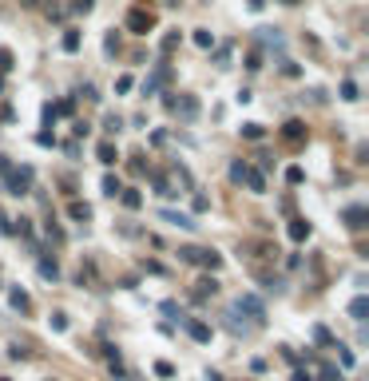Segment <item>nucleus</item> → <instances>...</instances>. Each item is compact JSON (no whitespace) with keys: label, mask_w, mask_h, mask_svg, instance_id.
Instances as JSON below:
<instances>
[{"label":"nucleus","mask_w":369,"mask_h":381,"mask_svg":"<svg viewBox=\"0 0 369 381\" xmlns=\"http://www.w3.org/2000/svg\"><path fill=\"white\" fill-rule=\"evenodd\" d=\"M68 214H72L75 223H88V218H91V207H88V203H68Z\"/></svg>","instance_id":"16"},{"label":"nucleus","mask_w":369,"mask_h":381,"mask_svg":"<svg viewBox=\"0 0 369 381\" xmlns=\"http://www.w3.org/2000/svg\"><path fill=\"white\" fill-rule=\"evenodd\" d=\"M238 310H246V314H250V318L258 322V326H262V318H266V306L258 302L254 294H242V298H238Z\"/></svg>","instance_id":"4"},{"label":"nucleus","mask_w":369,"mask_h":381,"mask_svg":"<svg viewBox=\"0 0 369 381\" xmlns=\"http://www.w3.org/2000/svg\"><path fill=\"white\" fill-rule=\"evenodd\" d=\"M246 183H250L254 195H262L266 191V179H262V171H246Z\"/></svg>","instance_id":"19"},{"label":"nucleus","mask_w":369,"mask_h":381,"mask_svg":"<svg viewBox=\"0 0 369 381\" xmlns=\"http://www.w3.org/2000/svg\"><path fill=\"white\" fill-rule=\"evenodd\" d=\"M175 44H179V32H167V36H163V56H171V52H175Z\"/></svg>","instance_id":"23"},{"label":"nucleus","mask_w":369,"mask_h":381,"mask_svg":"<svg viewBox=\"0 0 369 381\" xmlns=\"http://www.w3.org/2000/svg\"><path fill=\"white\" fill-rule=\"evenodd\" d=\"M290 238H294V243H306V238H310V223H306V218H294V223H290Z\"/></svg>","instance_id":"11"},{"label":"nucleus","mask_w":369,"mask_h":381,"mask_svg":"<svg viewBox=\"0 0 369 381\" xmlns=\"http://www.w3.org/2000/svg\"><path fill=\"white\" fill-rule=\"evenodd\" d=\"M91 4L95 0H72V12H91Z\"/></svg>","instance_id":"32"},{"label":"nucleus","mask_w":369,"mask_h":381,"mask_svg":"<svg viewBox=\"0 0 369 381\" xmlns=\"http://www.w3.org/2000/svg\"><path fill=\"white\" fill-rule=\"evenodd\" d=\"M246 163H230V179H235V183H242V179H246Z\"/></svg>","instance_id":"27"},{"label":"nucleus","mask_w":369,"mask_h":381,"mask_svg":"<svg viewBox=\"0 0 369 381\" xmlns=\"http://www.w3.org/2000/svg\"><path fill=\"white\" fill-rule=\"evenodd\" d=\"M151 24H155V20H151V12H143V8H131V16H127V28H131V32L147 36V32H151Z\"/></svg>","instance_id":"3"},{"label":"nucleus","mask_w":369,"mask_h":381,"mask_svg":"<svg viewBox=\"0 0 369 381\" xmlns=\"http://www.w3.org/2000/svg\"><path fill=\"white\" fill-rule=\"evenodd\" d=\"M32 187V167H20V171H8V195H28Z\"/></svg>","instance_id":"2"},{"label":"nucleus","mask_w":369,"mask_h":381,"mask_svg":"<svg viewBox=\"0 0 369 381\" xmlns=\"http://www.w3.org/2000/svg\"><path fill=\"white\" fill-rule=\"evenodd\" d=\"M119 191H123V183H119L115 175H104V195H111V198H115Z\"/></svg>","instance_id":"21"},{"label":"nucleus","mask_w":369,"mask_h":381,"mask_svg":"<svg viewBox=\"0 0 369 381\" xmlns=\"http://www.w3.org/2000/svg\"><path fill=\"white\" fill-rule=\"evenodd\" d=\"M40 274H44V278H52V282H56V278H60V266H56V262H52V258H44V262H40Z\"/></svg>","instance_id":"22"},{"label":"nucleus","mask_w":369,"mask_h":381,"mask_svg":"<svg viewBox=\"0 0 369 381\" xmlns=\"http://www.w3.org/2000/svg\"><path fill=\"white\" fill-rule=\"evenodd\" d=\"M64 52H80V32H64Z\"/></svg>","instance_id":"24"},{"label":"nucleus","mask_w":369,"mask_h":381,"mask_svg":"<svg viewBox=\"0 0 369 381\" xmlns=\"http://www.w3.org/2000/svg\"><path fill=\"white\" fill-rule=\"evenodd\" d=\"M167 79H171V68H167V64H159V72L143 79V95H155V92H159V84H167Z\"/></svg>","instance_id":"5"},{"label":"nucleus","mask_w":369,"mask_h":381,"mask_svg":"<svg viewBox=\"0 0 369 381\" xmlns=\"http://www.w3.org/2000/svg\"><path fill=\"white\" fill-rule=\"evenodd\" d=\"M131 84H135L131 76H119V79H115V92H119V95H123V92H131Z\"/></svg>","instance_id":"30"},{"label":"nucleus","mask_w":369,"mask_h":381,"mask_svg":"<svg viewBox=\"0 0 369 381\" xmlns=\"http://www.w3.org/2000/svg\"><path fill=\"white\" fill-rule=\"evenodd\" d=\"M95 155H100V163H104V167H111V163L119 159V151H115V143H111V139H104V143L95 147Z\"/></svg>","instance_id":"9"},{"label":"nucleus","mask_w":369,"mask_h":381,"mask_svg":"<svg viewBox=\"0 0 369 381\" xmlns=\"http://www.w3.org/2000/svg\"><path fill=\"white\" fill-rule=\"evenodd\" d=\"M119 127H123V119H119L115 111H107V115H104V131H107V135H119Z\"/></svg>","instance_id":"20"},{"label":"nucleus","mask_w":369,"mask_h":381,"mask_svg":"<svg viewBox=\"0 0 369 381\" xmlns=\"http://www.w3.org/2000/svg\"><path fill=\"white\" fill-rule=\"evenodd\" d=\"M187 334H191L195 337V342H210V326H207V322H187Z\"/></svg>","instance_id":"10"},{"label":"nucleus","mask_w":369,"mask_h":381,"mask_svg":"<svg viewBox=\"0 0 369 381\" xmlns=\"http://www.w3.org/2000/svg\"><path fill=\"white\" fill-rule=\"evenodd\" d=\"M282 135L290 139V143H298V139L306 135V127H302V123H298V119H290V123H286V131H282Z\"/></svg>","instance_id":"18"},{"label":"nucleus","mask_w":369,"mask_h":381,"mask_svg":"<svg viewBox=\"0 0 369 381\" xmlns=\"http://www.w3.org/2000/svg\"><path fill=\"white\" fill-rule=\"evenodd\" d=\"M195 44H199V48H210V44H215V36H210L207 28H199V32H195Z\"/></svg>","instance_id":"26"},{"label":"nucleus","mask_w":369,"mask_h":381,"mask_svg":"<svg viewBox=\"0 0 369 381\" xmlns=\"http://www.w3.org/2000/svg\"><path fill=\"white\" fill-rule=\"evenodd\" d=\"M365 218H369L365 207H349V211H345V227H349V230H361V227H365Z\"/></svg>","instance_id":"8"},{"label":"nucleus","mask_w":369,"mask_h":381,"mask_svg":"<svg viewBox=\"0 0 369 381\" xmlns=\"http://www.w3.org/2000/svg\"><path fill=\"white\" fill-rule=\"evenodd\" d=\"M119 195H123V207H127V211H139V207H143V195H139V191H119Z\"/></svg>","instance_id":"17"},{"label":"nucleus","mask_w":369,"mask_h":381,"mask_svg":"<svg viewBox=\"0 0 369 381\" xmlns=\"http://www.w3.org/2000/svg\"><path fill=\"white\" fill-rule=\"evenodd\" d=\"M52 111H56V115H72V111H75V99H64V104L52 107Z\"/></svg>","instance_id":"31"},{"label":"nucleus","mask_w":369,"mask_h":381,"mask_svg":"<svg viewBox=\"0 0 369 381\" xmlns=\"http://www.w3.org/2000/svg\"><path fill=\"white\" fill-rule=\"evenodd\" d=\"M341 99H357V84H354V79L341 84Z\"/></svg>","instance_id":"29"},{"label":"nucleus","mask_w":369,"mask_h":381,"mask_svg":"<svg viewBox=\"0 0 369 381\" xmlns=\"http://www.w3.org/2000/svg\"><path fill=\"white\" fill-rule=\"evenodd\" d=\"M8 171H12V163H8L4 155H0V175H8Z\"/></svg>","instance_id":"34"},{"label":"nucleus","mask_w":369,"mask_h":381,"mask_svg":"<svg viewBox=\"0 0 369 381\" xmlns=\"http://www.w3.org/2000/svg\"><path fill=\"white\" fill-rule=\"evenodd\" d=\"M183 254V262H199V266H207V270H219L222 258L215 254V250H199V246H187V250H179Z\"/></svg>","instance_id":"1"},{"label":"nucleus","mask_w":369,"mask_h":381,"mask_svg":"<svg viewBox=\"0 0 369 381\" xmlns=\"http://www.w3.org/2000/svg\"><path fill=\"white\" fill-rule=\"evenodd\" d=\"M151 183H155V195H159V198H167V195H179V191H175V187H171V183H167V179H163L159 171L151 175Z\"/></svg>","instance_id":"15"},{"label":"nucleus","mask_w":369,"mask_h":381,"mask_svg":"<svg viewBox=\"0 0 369 381\" xmlns=\"http://www.w3.org/2000/svg\"><path fill=\"white\" fill-rule=\"evenodd\" d=\"M246 68H250V72H258V68H262V56H258V52H250V60H246Z\"/></svg>","instance_id":"33"},{"label":"nucleus","mask_w":369,"mask_h":381,"mask_svg":"<svg viewBox=\"0 0 369 381\" xmlns=\"http://www.w3.org/2000/svg\"><path fill=\"white\" fill-rule=\"evenodd\" d=\"M8 302H12V310H20V314H28V310H32V302H28V294H24V290H12V294H8Z\"/></svg>","instance_id":"14"},{"label":"nucleus","mask_w":369,"mask_h":381,"mask_svg":"<svg viewBox=\"0 0 369 381\" xmlns=\"http://www.w3.org/2000/svg\"><path fill=\"white\" fill-rule=\"evenodd\" d=\"M215 290H219V282H215V278H199V282H195V298H210Z\"/></svg>","instance_id":"13"},{"label":"nucleus","mask_w":369,"mask_h":381,"mask_svg":"<svg viewBox=\"0 0 369 381\" xmlns=\"http://www.w3.org/2000/svg\"><path fill=\"white\" fill-rule=\"evenodd\" d=\"M365 314H369V298H354V302H349V318L365 322Z\"/></svg>","instance_id":"12"},{"label":"nucleus","mask_w":369,"mask_h":381,"mask_svg":"<svg viewBox=\"0 0 369 381\" xmlns=\"http://www.w3.org/2000/svg\"><path fill=\"white\" fill-rule=\"evenodd\" d=\"M171 111H179L183 119H195V115H199V99H195V95H179Z\"/></svg>","instance_id":"6"},{"label":"nucleus","mask_w":369,"mask_h":381,"mask_svg":"<svg viewBox=\"0 0 369 381\" xmlns=\"http://www.w3.org/2000/svg\"><path fill=\"white\" fill-rule=\"evenodd\" d=\"M282 4H298V0H282Z\"/></svg>","instance_id":"35"},{"label":"nucleus","mask_w":369,"mask_h":381,"mask_svg":"<svg viewBox=\"0 0 369 381\" xmlns=\"http://www.w3.org/2000/svg\"><path fill=\"white\" fill-rule=\"evenodd\" d=\"M242 135L246 139H262L266 131H262V123H242Z\"/></svg>","instance_id":"25"},{"label":"nucleus","mask_w":369,"mask_h":381,"mask_svg":"<svg viewBox=\"0 0 369 381\" xmlns=\"http://www.w3.org/2000/svg\"><path fill=\"white\" fill-rule=\"evenodd\" d=\"M262 44H274V48H282V36L274 28H262Z\"/></svg>","instance_id":"28"},{"label":"nucleus","mask_w":369,"mask_h":381,"mask_svg":"<svg viewBox=\"0 0 369 381\" xmlns=\"http://www.w3.org/2000/svg\"><path fill=\"white\" fill-rule=\"evenodd\" d=\"M0 381H8V377H0Z\"/></svg>","instance_id":"36"},{"label":"nucleus","mask_w":369,"mask_h":381,"mask_svg":"<svg viewBox=\"0 0 369 381\" xmlns=\"http://www.w3.org/2000/svg\"><path fill=\"white\" fill-rule=\"evenodd\" d=\"M159 218H163V223H171V227H183V230H195V227H199L191 214H179V211H159Z\"/></svg>","instance_id":"7"}]
</instances>
